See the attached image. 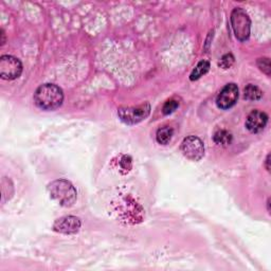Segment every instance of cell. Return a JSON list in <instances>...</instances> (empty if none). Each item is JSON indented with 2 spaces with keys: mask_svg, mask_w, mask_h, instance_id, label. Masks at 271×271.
Here are the masks:
<instances>
[{
  "mask_svg": "<svg viewBox=\"0 0 271 271\" xmlns=\"http://www.w3.org/2000/svg\"><path fill=\"white\" fill-rule=\"evenodd\" d=\"M63 90L54 84H44L40 86L34 93L35 105L47 112L55 110L63 104Z\"/></svg>",
  "mask_w": 271,
  "mask_h": 271,
  "instance_id": "6da1fadb",
  "label": "cell"
},
{
  "mask_svg": "<svg viewBox=\"0 0 271 271\" xmlns=\"http://www.w3.org/2000/svg\"><path fill=\"white\" fill-rule=\"evenodd\" d=\"M48 193L59 206L69 208L77 201V190L66 179H57L48 184Z\"/></svg>",
  "mask_w": 271,
  "mask_h": 271,
  "instance_id": "7a4b0ae2",
  "label": "cell"
},
{
  "mask_svg": "<svg viewBox=\"0 0 271 271\" xmlns=\"http://www.w3.org/2000/svg\"><path fill=\"white\" fill-rule=\"evenodd\" d=\"M231 24L236 39L241 42H246L250 36L251 20L247 12L241 8H236L231 13Z\"/></svg>",
  "mask_w": 271,
  "mask_h": 271,
  "instance_id": "3957f363",
  "label": "cell"
},
{
  "mask_svg": "<svg viewBox=\"0 0 271 271\" xmlns=\"http://www.w3.org/2000/svg\"><path fill=\"white\" fill-rule=\"evenodd\" d=\"M117 213L127 223H139L143 218L142 208L130 196L122 198L117 204Z\"/></svg>",
  "mask_w": 271,
  "mask_h": 271,
  "instance_id": "277c9868",
  "label": "cell"
},
{
  "mask_svg": "<svg viewBox=\"0 0 271 271\" xmlns=\"http://www.w3.org/2000/svg\"><path fill=\"white\" fill-rule=\"evenodd\" d=\"M151 114V105L145 103L137 107H122L118 110L120 120L127 125H134L145 120Z\"/></svg>",
  "mask_w": 271,
  "mask_h": 271,
  "instance_id": "5b68a950",
  "label": "cell"
},
{
  "mask_svg": "<svg viewBox=\"0 0 271 271\" xmlns=\"http://www.w3.org/2000/svg\"><path fill=\"white\" fill-rule=\"evenodd\" d=\"M180 150L182 155L191 161H199L205 155L204 142L196 136H189V137L184 138Z\"/></svg>",
  "mask_w": 271,
  "mask_h": 271,
  "instance_id": "8992f818",
  "label": "cell"
},
{
  "mask_svg": "<svg viewBox=\"0 0 271 271\" xmlns=\"http://www.w3.org/2000/svg\"><path fill=\"white\" fill-rule=\"evenodd\" d=\"M22 73V64L20 60L12 55L0 57V76L5 80L18 79Z\"/></svg>",
  "mask_w": 271,
  "mask_h": 271,
  "instance_id": "52a82bcc",
  "label": "cell"
},
{
  "mask_svg": "<svg viewBox=\"0 0 271 271\" xmlns=\"http://www.w3.org/2000/svg\"><path fill=\"white\" fill-rule=\"evenodd\" d=\"M239 98V88L234 83L226 85L217 95L216 104L220 109H229L236 104Z\"/></svg>",
  "mask_w": 271,
  "mask_h": 271,
  "instance_id": "ba28073f",
  "label": "cell"
},
{
  "mask_svg": "<svg viewBox=\"0 0 271 271\" xmlns=\"http://www.w3.org/2000/svg\"><path fill=\"white\" fill-rule=\"evenodd\" d=\"M82 226L81 219L77 216H64L56 219L53 224V230L61 234H76Z\"/></svg>",
  "mask_w": 271,
  "mask_h": 271,
  "instance_id": "9c48e42d",
  "label": "cell"
},
{
  "mask_svg": "<svg viewBox=\"0 0 271 271\" xmlns=\"http://www.w3.org/2000/svg\"><path fill=\"white\" fill-rule=\"evenodd\" d=\"M268 122V116L261 112V110H253L246 120V127L251 132H260L262 131Z\"/></svg>",
  "mask_w": 271,
  "mask_h": 271,
  "instance_id": "30bf717a",
  "label": "cell"
},
{
  "mask_svg": "<svg viewBox=\"0 0 271 271\" xmlns=\"http://www.w3.org/2000/svg\"><path fill=\"white\" fill-rule=\"evenodd\" d=\"M213 140L218 145L228 146V145H230L232 143L233 136H232V133L230 131H228L226 129H219L214 133Z\"/></svg>",
  "mask_w": 271,
  "mask_h": 271,
  "instance_id": "8fae6325",
  "label": "cell"
},
{
  "mask_svg": "<svg viewBox=\"0 0 271 271\" xmlns=\"http://www.w3.org/2000/svg\"><path fill=\"white\" fill-rule=\"evenodd\" d=\"M263 96L262 90L255 85L249 84L247 87L244 89V97L248 101H258Z\"/></svg>",
  "mask_w": 271,
  "mask_h": 271,
  "instance_id": "7c38bea8",
  "label": "cell"
},
{
  "mask_svg": "<svg viewBox=\"0 0 271 271\" xmlns=\"http://www.w3.org/2000/svg\"><path fill=\"white\" fill-rule=\"evenodd\" d=\"M173 128L170 127V126H163V127H160L157 130V134H156V139L157 142L159 144H162V145H166L171 139H172V136H173Z\"/></svg>",
  "mask_w": 271,
  "mask_h": 271,
  "instance_id": "4fadbf2b",
  "label": "cell"
},
{
  "mask_svg": "<svg viewBox=\"0 0 271 271\" xmlns=\"http://www.w3.org/2000/svg\"><path fill=\"white\" fill-rule=\"evenodd\" d=\"M210 69V63H209L208 60H201L199 61L197 66L195 67V69L193 70V72L191 73L190 76V80L191 81H196L200 79L202 76H205L206 73Z\"/></svg>",
  "mask_w": 271,
  "mask_h": 271,
  "instance_id": "5bb4252c",
  "label": "cell"
},
{
  "mask_svg": "<svg viewBox=\"0 0 271 271\" xmlns=\"http://www.w3.org/2000/svg\"><path fill=\"white\" fill-rule=\"evenodd\" d=\"M257 66L260 68L261 71H263L266 76H270V59L268 57H263V58H258L257 60Z\"/></svg>",
  "mask_w": 271,
  "mask_h": 271,
  "instance_id": "9a60e30c",
  "label": "cell"
},
{
  "mask_svg": "<svg viewBox=\"0 0 271 271\" xmlns=\"http://www.w3.org/2000/svg\"><path fill=\"white\" fill-rule=\"evenodd\" d=\"M234 64V56L232 54H226L219 60L218 66L223 69H229Z\"/></svg>",
  "mask_w": 271,
  "mask_h": 271,
  "instance_id": "2e32d148",
  "label": "cell"
},
{
  "mask_svg": "<svg viewBox=\"0 0 271 271\" xmlns=\"http://www.w3.org/2000/svg\"><path fill=\"white\" fill-rule=\"evenodd\" d=\"M178 107H179V102L178 101H176V100H170V101H167L164 104L162 112H163L164 115H170L172 113H174Z\"/></svg>",
  "mask_w": 271,
  "mask_h": 271,
  "instance_id": "e0dca14e",
  "label": "cell"
},
{
  "mask_svg": "<svg viewBox=\"0 0 271 271\" xmlns=\"http://www.w3.org/2000/svg\"><path fill=\"white\" fill-rule=\"evenodd\" d=\"M120 167L125 172H129L131 168V158L129 156H122L120 159Z\"/></svg>",
  "mask_w": 271,
  "mask_h": 271,
  "instance_id": "ac0fdd59",
  "label": "cell"
},
{
  "mask_svg": "<svg viewBox=\"0 0 271 271\" xmlns=\"http://www.w3.org/2000/svg\"><path fill=\"white\" fill-rule=\"evenodd\" d=\"M269 160H270V155L267 156V159H266V168L267 171L269 172L270 171V166H269Z\"/></svg>",
  "mask_w": 271,
  "mask_h": 271,
  "instance_id": "d6986e66",
  "label": "cell"
},
{
  "mask_svg": "<svg viewBox=\"0 0 271 271\" xmlns=\"http://www.w3.org/2000/svg\"><path fill=\"white\" fill-rule=\"evenodd\" d=\"M267 207H268V212H270V200L269 199L267 201Z\"/></svg>",
  "mask_w": 271,
  "mask_h": 271,
  "instance_id": "ffe728a7",
  "label": "cell"
}]
</instances>
